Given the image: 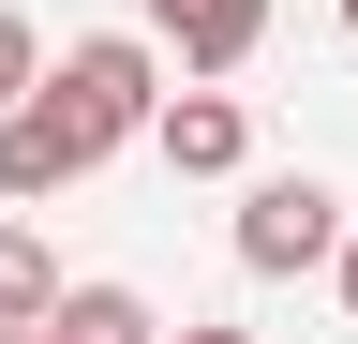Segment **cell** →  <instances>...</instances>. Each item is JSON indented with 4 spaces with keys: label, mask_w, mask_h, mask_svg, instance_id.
I'll list each match as a JSON object with an SVG mask.
<instances>
[{
    "label": "cell",
    "mask_w": 358,
    "mask_h": 344,
    "mask_svg": "<svg viewBox=\"0 0 358 344\" xmlns=\"http://www.w3.org/2000/svg\"><path fill=\"white\" fill-rule=\"evenodd\" d=\"M45 90H60V105L90 120V135L120 150V135H150V105H164V46H150V30H75Z\"/></svg>",
    "instance_id": "obj_1"
},
{
    "label": "cell",
    "mask_w": 358,
    "mask_h": 344,
    "mask_svg": "<svg viewBox=\"0 0 358 344\" xmlns=\"http://www.w3.org/2000/svg\"><path fill=\"white\" fill-rule=\"evenodd\" d=\"M343 254V195L329 180H254L239 195V270L254 284H299V270H329Z\"/></svg>",
    "instance_id": "obj_2"
},
{
    "label": "cell",
    "mask_w": 358,
    "mask_h": 344,
    "mask_svg": "<svg viewBox=\"0 0 358 344\" xmlns=\"http://www.w3.org/2000/svg\"><path fill=\"white\" fill-rule=\"evenodd\" d=\"M90 165H105V135H90V120H75L60 90H15V105H0V195H15V209L75 195Z\"/></svg>",
    "instance_id": "obj_3"
},
{
    "label": "cell",
    "mask_w": 358,
    "mask_h": 344,
    "mask_svg": "<svg viewBox=\"0 0 358 344\" xmlns=\"http://www.w3.org/2000/svg\"><path fill=\"white\" fill-rule=\"evenodd\" d=\"M150 150L179 165V180H239V150H254V120H239V90H224V75H179V90L150 105Z\"/></svg>",
    "instance_id": "obj_4"
},
{
    "label": "cell",
    "mask_w": 358,
    "mask_h": 344,
    "mask_svg": "<svg viewBox=\"0 0 358 344\" xmlns=\"http://www.w3.org/2000/svg\"><path fill=\"white\" fill-rule=\"evenodd\" d=\"M150 30H164L179 75H239V60L268 46V0H150Z\"/></svg>",
    "instance_id": "obj_5"
},
{
    "label": "cell",
    "mask_w": 358,
    "mask_h": 344,
    "mask_svg": "<svg viewBox=\"0 0 358 344\" xmlns=\"http://www.w3.org/2000/svg\"><path fill=\"white\" fill-rule=\"evenodd\" d=\"M45 344H164V315L134 284H60L45 299Z\"/></svg>",
    "instance_id": "obj_6"
},
{
    "label": "cell",
    "mask_w": 358,
    "mask_h": 344,
    "mask_svg": "<svg viewBox=\"0 0 358 344\" xmlns=\"http://www.w3.org/2000/svg\"><path fill=\"white\" fill-rule=\"evenodd\" d=\"M45 299H60V254L30 225H0V329H45Z\"/></svg>",
    "instance_id": "obj_7"
},
{
    "label": "cell",
    "mask_w": 358,
    "mask_h": 344,
    "mask_svg": "<svg viewBox=\"0 0 358 344\" xmlns=\"http://www.w3.org/2000/svg\"><path fill=\"white\" fill-rule=\"evenodd\" d=\"M15 90H45V30H30V15H0V105H15Z\"/></svg>",
    "instance_id": "obj_8"
},
{
    "label": "cell",
    "mask_w": 358,
    "mask_h": 344,
    "mask_svg": "<svg viewBox=\"0 0 358 344\" xmlns=\"http://www.w3.org/2000/svg\"><path fill=\"white\" fill-rule=\"evenodd\" d=\"M329 284H343V315H358V225H343V254H329Z\"/></svg>",
    "instance_id": "obj_9"
},
{
    "label": "cell",
    "mask_w": 358,
    "mask_h": 344,
    "mask_svg": "<svg viewBox=\"0 0 358 344\" xmlns=\"http://www.w3.org/2000/svg\"><path fill=\"white\" fill-rule=\"evenodd\" d=\"M164 344H254V329H164Z\"/></svg>",
    "instance_id": "obj_10"
},
{
    "label": "cell",
    "mask_w": 358,
    "mask_h": 344,
    "mask_svg": "<svg viewBox=\"0 0 358 344\" xmlns=\"http://www.w3.org/2000/svg\"><path fill=\"white\" fill-rule=\"evenodd\" d=\"M0 344H45V329H0Z\"/></svg>",
    "instance_id": "obj_11"
},
{
    "label": "cell",
    "mask_w": 358,
    "mask_h": 344,
    "mask_svg": "<svg viewBox=\"0 0 358 344\" xmlns=\"http://www.w3.org/2000/svg\"><path fill=\"white\" fill-rule=\"evenodd\" d=\"M343 30H358V0H343Z\"/></svg>",
    "instance_id": "obj_12"
}]
</instances>
